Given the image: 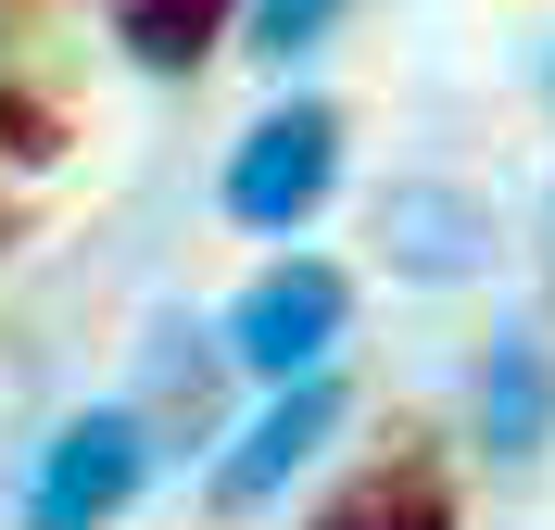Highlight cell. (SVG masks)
Here are the masks:
<instances>
[{
  "label": "cell",
  "instance_id": "obj_1",
  "mask_svg": "<svg viewBox=\"0 0 555 530\" xmlns=\"http://www.w3.org/2000/svg\"><path fill=\"white\" fill-rule=\"evenodd\" d=\"M139 480H152V429L127 417V404H89V417L51 429V455L26 467V530H102L139 505Z\"/></svg>",
  "mask_w": 555,
  "mask_h": 530
},
{
  "label": "cell",
  "instance_id": "obj_2",
  "mask_svg": "<svg viewBox=\"0 0 555 530\" xmlns=\"http://www.w3.org/2000/svg\"><path fill=\"white\" fill-rule=\"evenodd\" d=\"M328 177H341V114L328 102H278L241 127V152H228V215L241 228H304L315 203H328Z\"/></svg>",
  "mask_w": 555,
  "mask_h": 530
},
{
  "label": "cell",
  "instance_id": "obj_3",
  "mask_svg": "<svg viewBox=\"0 0 555 530\" xmlns=\"http://www.w3.org/2000/svg\"><path fill=\"white\" fill-rule=\"evenodd\" d=\"M341 316H353L341 266H266V279L228 303V353H241L253 379H315L328 341H341Z\"/></svg>",
  "mask_w": 555,
  "mask_h": 530
},
{
  "label": "cell",
  "instance_id": "obj_4",
  "mask_svg": "<svg viewBox=\"0 0 555 530\" xmlns=\"http://www.w3.org/2000/svg\"><path fill=\"white\" fill-rule=\"evenodd\" d=\"M328 429H341V379H291L266 417H253L241 442L215 455V480H203V493H215V518H253V505H266L278 480H291V467L328 442Z\"/></svg>",
  "mask_w": 555,
  "mask_h": 530
},
{
  "label": "cell",
  "instance_id": "obj_5",
  "mask_svg": "<svg viewBox=\"0 0 555 530\" xmlns=\"http://www.w3.org/2000/svg\"><path fill=\"white\" fill-rule=\"evenodd\" d=\"M379 253H391V279H480L492 215L442 177H404V190H379Z\"/></svg>",
  "mask_w": 555,
  "mask_h": 530
},
{
  "label": "cell",
  "instance_id": "obj_6",
  "mask_svg": "<svg viewBox=\"0 0 555 530\" xmlns=\"http://www.w3.org/2000/svg\"><path fill=\"white\" fill-rule=\"evenodd\" d=\"M315 530H454V467L429 429H404L379 467H353V493H328Z\"/></svg>",
  "mask_w": 555,
  "mask_h": 530
},
{
  "label": "cell",
  "instance_id": "obj_7",
  "mask_svg": "<svg viewBox=\"0 0 555 530\" xmlns=\"http://www.w3.org/2000/svg\"><path fill=\"white\" fill-rule=\"evenodd\" d=\"M215 353H228V341L190 328V316H165L152 341H139V404H127V417L152 429V455H177V442L215 429Z\"/></svg>",
  "mask_w": 555,
  "mask_h": 530
},
{
  "label": "cell",
  "instance_id": "obj_8",
  "mask_svg": "<svg viewBox=\"0 0 555 530\" xmlns=\"http://www.w3.org/2000/svg\"><path fill=\"white\" fill-rule=\"evenodd\" d=\"M480 442L505 467H530L555 442V341L543 328H492V353H480Z\"/></svg>",
  "mask_w": 555,
  "mask_h": 530
},
{
  "label": "cell",
  "instance_id": "obj_9",
  "mask_svg": "<svg viewBox=\"0 0 555 530\" xmlns=\"http://www.w3.org/2000/svg\"><path fill=\"white\" fill-rule=\"evenodd\" d=\"M228 13H241V0H114V38H127L139 64H203L215 38H228Z\"/></svg>",
  "mask_w": 555,
  "mask_h": 530
},
{
  "label": "cell",
  "instance_id": "obj_10",
  "mask_svg": "<svg viewBox=\"0 0 555 530\" xmlns=\"http://www.w3.org/2000/svg\"><path fill=\"white\" fill-rule=\"evenodd\" d=\"M328 13H341V0H253V51H278V64H291V51H315V38H328Z\"/></svg>",
  "mask_w": 555,
  "mask_h": 530
},
{
  "label": "cell",
  "instance_id": "obj_11",
  "mask_svg": "<svg viewBox=\"0 0 555 530\" xmlns=\"http://www.w3.org/2000/svg\"><path fill=\"white\" fill-rule=\"evenodd\" d=\"M0 152H26V165H51V152H64V127H51L38 102H0Z\"/></svg>",
  "mask_w": 555,
  "mask_h": 530
}]
</instances>
